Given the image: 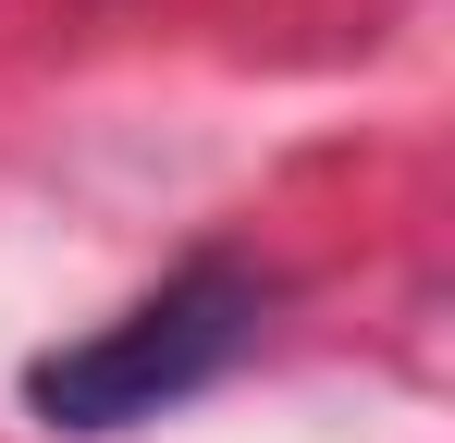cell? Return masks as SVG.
Returning a JSON list of instances; mask_svg holds the SVG:
<instances>
[{
  "label": "cell",
  "instance_id": "cell-1",
  "mask_svg": "<svg viewBox=\"0 0 455 443\" xmlns=\"http://www.w3.org/2000/svg\"><path fill=\"white\" fill-rule=\"evenodd\" d=\"M259 308H271V284L246 259H185L160 295H136L124 320H99L86 345H50V358L25 369V407L62 419V431H136L160 407L210 394L259 345Z\"/></svg>",
  "mask_w": 455,
  "mask_h": 443
}]
</instances>
